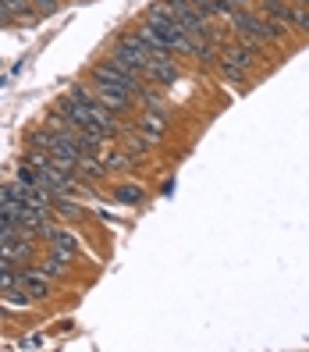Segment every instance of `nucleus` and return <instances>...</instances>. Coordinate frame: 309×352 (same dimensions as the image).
Here are the masks:
<instances>
[{"label": "nucleus", "mask_w": 309, "mask_h": 352, "mask_svg": "<svg viewBox=\"0 0 309 352\" xmlns=\"http://www.w3.org/2000/svg\"><path fill=\"white\" fill-rule=\"evenodd\" d=\"M43 274H47V278H65V274H68V260L57 256V253H50V256L43 260Z\"/></svg>", "instance_id": "obj_13"}, {"label": "nucleus", "mask_w": 309, "mask_h": 352, "mask_svg": "<svg viewBox=\"0 0 309 352\" xmlns=\"http://www.w3.org/2000/svg\"><path fill=\"white\" fill-rule=\"evenodd\" d=\"M54 142H57V132H32V135H29V146H32V150H47V153H50Z\"/></svg>", "instance_id": "obj_14"}, {"label": "nucleus", "mask_w": 309, "mask_h": 352, "mask_svg": "<svg viewBox=\"0 0 309 352\" xmlns=\"http://www.w3.org/2000/svg\"><path fill=\"white\" fill-rule=\"evenodd\" d=\"M8 22H11V11H8L4 0H0V25H8Z\"/></svg>", "instance_id": "obj_19"}, {"label": "nucleus", "mask_w": 309, "mask_h": 352, "mask_svg": "<svg viewBox=\"0 0 309 352\" xmlns=\"http://www.w3.org/2000/svg\"><path fill=\"white\" fill-rule=\"evenodd\" d=\"M4 4H8L11 18H25V14H29V8H32V0H4Z\"/></svg>", "instance_id": "obj_16"}, {"label": "nucleus", "mask_w": 309, "mask_h": 352, "mask_svg": "<svg viewBox=\"0 0 309 352\" xmlns=\"http://www.w3.org/2000/svg\"><path fill=\"white\" fill-rule=\"evenodd\" d=\"M139 36L146 39L153 50H168V54H189L192 50V36L171 18V11H168L163 0L150 8L146 22L139 25Z\"/></svg>", "instance_id": "obj_1"}, {"label": "nucleus", "mask_w": 309, "mask_h": 352, "mask_svg": "<svg viewBox=\"0 0 309 352\" xmlns=\"http://www.w3.org/2000/svg\"><path fill=\"white\" fill-rule=\"evenodd\" d=\"M150 54H153V47H150L139 32H132V36H121L117 43H114L111 60H117V65L128 68L132 75H142V72L150 68Z\"/></svg>", "instance_id": "obj_3"}, {"label": "nucleus", "mask_w": 309, "mask_h": 352, "mask_svg": "<svg viewBox=\"0 0 309 352\" xmlns=\"http://www.w3.org/2000/svg\"><path fill=\"white\" fill-rule=\"evenodd\" d=\"M163 132H168V111H163V107H150L146 114L139 118V135H142V139L160 142Z\"/></svg>", "instance_id": "obj_7"}, {"label": "nucleus", "mask_w": 309, "mask_h": 352, "mask_svg": "<svg viewBox=\"0 0 309 352\" xmlns=\"http://www.w3.org/2000/svg\"><path fill=\"white\" fill-rule=\"evenodd\" d=\"M18 288H22V292H29L32 299H47L50 296V278L43 274V271H22L18 274Z\"/></svg>", "instance_id": "obj_9"}, {"label": "nucleus", "mask_w": 309, "mask_h": 352, "mask_svg": "<svg viewBox=\"0 0 309 352\" xmlns=\"http://www.w3.org/2000/svg\"><path fill=\"white\" fill-rule=\"evenodd\" d=\"M142 185H121V189H114V199L121 203V206H139L142 203Z\"/></svg>", "instance_id": "obj_12"}, {"label": "nucleus", "mask_w": 309, "mask_h": 352, "mask_svg": "<svg viewBox=\"0 0 309 352\" xmlns=\"http://www.w3.org/2000/svg\"><path fill=\"white\" fill-rule=\"evenodd\" d=\"M263 11L271 22H281V25H288V18H292V8H288L284 0H263Z\"/></svg>", "instance_id": "obj_11"}, {"label": "nucleus", "mask_w": 309, "mask_h": 352, "mask_svg": "<svg viewBox=\"0 0 309 352\" xmlns=\"http://www.w3.org/2000/svg\"><path fill=\"white\" fill-rule=\"evenodd\" d=\"M288 25H295L299 32H309V11L299 4V8H292V18H288Z\"/></svg>", "instance_id": "obj_15"}, {"label": "nucleus", "mask_w": 309, "mask_h": 352, "mask_svg": "<svg viewBox=\"0 0 309 352\" xmlns=\"http://www.w3.org/2000/svg\"><path fill=\"white\" fill-rule=\"evenodd\" d=\"M256 54L260 47L256 43H235V47H224L220 50V68H235V72H249L256 65Z\"/></svg>", "instance_id": "obj_5"}, {"label": "nucleus", "mask_w": 309, "mask_h": 352, "mask_svg": "<svg viewBox=\"0 0 309 352\" xmlns=\"http://www.w3.org/2000/svg\"><path fill=\"white\" fill-rule=\"evenodd\" d=\"M57 4H60V0H32V8H36L39 14H50V11H57Z\"/></svg>", "instance_id": "obj_17"}, {"label": "nucleus", "mask_w": 309, "mask_h": 352, "mask_svg": "<svg viewBox=\"0 0 309 352\" xmlns=\"http://www.w3.org/2000/svg\"><path fill=\"white\" fill-rule=\"evenodd\" d=\"M139 75H132L128 68H121L117 60H100V65H93V72H89V82L93 86H111V89H125V93H142V86L135 82Z\"/></svg>", "instance_id": "obj_4"}, {"label": "nucleus", "mask_w": 309, "mask_h": 352, "mask_svg": "<svg viewBox=\"0 0 309 352\" xmlns=\"http://www.w3.org/2000/svg\"><path fill=\"white\" fill-rule=\"evenodd\" d=\"M231 4H245V0H231Z\"/></svg>", "instance_id": "obj_21"}, {"label": "nucleus", "mask_w": 309, "mask_h": 352, "mask_svg": "<svg viewBox=\"0 0 309 352\" xmlns=\"http://www.w3.org/2000/svg\"><path fill=\"white\" fill-rule=\"evenodd\" d=\"M93 93H96V100L107 107L111 114H125L128 107H132V93H125V89H111V86H93Z\"/></svg>", "instance_id": "obj_8"}, {"label": "nucleus", "mask_w": 309, "mask_h": 352, "mask_svg": "<svg viewBox=\"0 0 309 352\" xmlns=\"http://www.w3.org/2000/svg\"><path fill=\"white\" fill-rule=\"evenodd\" d=\"M295 4H302V8H309V0H295Z\"/></svg>", "instance_id": "obj_20"}, {"label": "nucleus", "mask_w": 309, "mask_h": 352, "mask_svg": "<svg viewBox=\"0 0 309 352\" xmlns=\"http://www.w3.org/2000/svg\"><path fill=\"white\" fill-rule=\"evenodd\" d=\"M39 345H43V338H39V335H29V338H22V349H39Z\"/></svg>", "instance_id": "obj_18"}, {"label": "nucleus", "mask_w": 309, "mask_h": 352, "mask_svg": "<svg viewBox=\"0 0 309 352\" xmlns=\"http://www.w3.org/2000/svg\"><path fill=\"white\" fill-rule=\"evenodd\" d=\"M142 75H150L157 86H171V82H178L181 72H178V65L171 60L168 50H153V54H150V68L142 72Z\"/></svg>", "instance_id": "obj_6"}, {"label": "nucleus", "mask_w": 309, "mask_h": 352, "mask_svg": "<svg viewBox=\"0 0 309 352\" xmlns=\"http://www.w3.org/2000/svg\"><path fill=\"white\" fill-rule=\"evenodd\" d=\"M231 25L238 36H245L249 43H277L284 39V25L281 22H271V18L263 14H249V11H231Z\"/></svg>", "instance_id": "obj_2"}, {"label": "nucleus", "mask_w": 309, "mask_h": 352, "mask_svg": "<svg viewBox=\"0 0 309 352\" xmlns=\"http://www.w3.org/2000/svg\"><path fill=\"white\" fill-rule=\"evenodd\" d=\"M78 239L71 235V232H65V228H57V232L50 235V250L57 253V256H65V260H71V256H78Z\"/></svg>", "instance_id": "obj_10"}]
</instances>
